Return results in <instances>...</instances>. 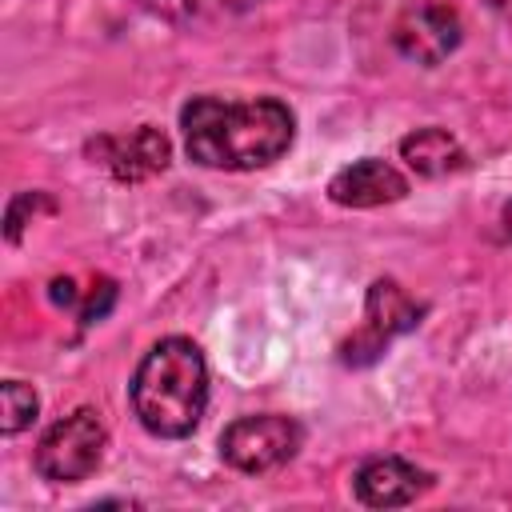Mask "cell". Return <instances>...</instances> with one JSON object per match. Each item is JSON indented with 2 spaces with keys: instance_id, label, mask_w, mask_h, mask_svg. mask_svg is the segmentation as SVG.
<instances>
[{
  "instance_id": "1",
  "label": "cell",
  "mask_w": 512,
  "mask_h": 512,
  "mask_svg": "<svg viewBox=\"0 0 512 512\" xmlns=\"http://www.w3.org/2000/svg\"><path fill=\"white\" fill-rule=\"evenodd\" d=\"M188 160L216 172H252L292 148L296 116L284 100H220L192 96L180 112Z\"/></svg>"
},
{
  "instance_id": "9",
  "label": "cell",
  "mask_w": 512,
  "mask_h": 512,
  "mask_svg": "<svg viewBox=\"0 0 512 512\" xmlns=\"http://www.w3.org/2000/svg\"><path fill=\"white\" fill-rule=\"evenodd\" d=\"M328 196L340 208H380L408 196V176L380 156H364L328 180Z\"/></svg>"
},
{
  "instance_id": "3",
  "label": "cell",
  "mask_w": 512,
  "mask_h": 512,
  "mask_svg": "<svg viewBox=\"0 0 512 512\" xmlns=\"http://www.w3.org/2000/svg\"><path fill=\"white\" fill-rule=\"evenodd\" d=\"M104 448H108V428L100 412L76 408L40 436L32 464L52 484H80L100 468Z\"/></svg>"
},
{
  "instance_id": "11",
  "label": "cell",
  "mask_w": 512,
  "mask_h": 512,
  "mask_svg": "<svg viewBox=\"0 0 512 512\" xmlns=\"http://www.w3.org/2000/svg\"><path fill=\"white\" fill-rule=\"evenodd\" d=\"M40 412V396L32 384L24 380H4L0 384V432L4 436H16L24 432Z\"/></svg>"
},
{
  "instance_id": "5",
  "label": "cell",
  "mask_w": 512,
  "mask_h": 512,
  "mask_svg": "<svg viewBox=\"0 0 512 512\" xmlns=\"http://www.w3.org/2000/svg\"><path fill=\"white\" fill-rule=\"evenodd\" d=\"M424 320V304L412 300L392 276L372 280L364 296V328L344 344V364H372L396 336L412 332Z\"/></svg>"
},
{
  "instance_id": "4",
  "label": "cell",
  "mask_w": 512,
  "mask_h": 512,
  "mask_svg": "<svg viewBox=\"0 0 512 512\" xmlns=\"http://www.w3.org/2000/svg\"><path fill=\"white\" fill-rule=\"evenodd\" d=\"M304 428L292 416L280 412H260V416H236L220 432V456L228 468L244 476H264L288 464L300 452Z\"/></svg>"
},
{
  "instance_id": "14",
  "label": "cell",
  "mask_w": 512,
  "mask_h": 512,
  "mask_svg": "<svg viewBox=\"0 0 512 512\" xmlns=\"http://www.w3.org/2000/svg\"><path fill=\"white\" fill-rule=\"evenodd\" d=\"M224 8H232V12H248V8H256L260 0H220Z\"/></svg>"
},
{
  "instance_id": "13",
  "label": "cell",
  "mask_w": 512,
  "mask_h": 512,
  "mask_svg": "<svg viewBox=\"0 0 512 512\" xmlns=\"http://www.w3.org/2000/svg\"><path fill=\"white\" fill-rule=\"evenodd\" d=\"M48 296H52V304H60V308H72V304H76V284H72L68 276H64V280L56 276V280L48 284Z\"/></svg>"
},
{
  "instance_id": "15",
  "label": "cell",
  "mask_w": 512,
  "mask_h": 512,
  "mask_svg": "<svg viewBox=\"0 0 512 512\" xmlns=\"http://www.w3.org/2000/svg\"><path fill=\"white\" fill-rule=\"evenodd\" d=\"M500 224H504V236L512 240V200L504 204V212H500Z\"/></svg>"
},
{
  "instance_id": "7",
  "label": "cell",
  "mask_w": 512,
  "mask_h": 512,
  "mask_svg": "<svg viewBox=\"0 0 512 512\" xmlns=\"http://www.w3.org/2000/svg\"><path fill=\"white\" fill-rule=\"evenodd\" d=\"M92 156V164H100L112 180L120 184H140L152 180L168 168L172 160V140L156 128V124H140L132 132H104L96 140H88L84 148Z\"/></svg>"
},
{
  "instance_id": "10",
  "label": "cell",
  "mask_w": 512,
  "mask_h": 512,
  "mask_svg": "<svg viewBox=\"0 0 512 512\" xmlns=\"http://www.w3.org/2000/svg\"><path fill=\"white\" fill-rule=\"evenodd\" d=\"M400 160H404L416 176H424V180H444V176L468 168L464 144H460L448 128H436V124L408 132V136L400 140Z\"/></svg>"
},
{
  "instance_id": "6",
  "label": "cell",
  "mask_w": 512,
  "mask_h": 512,
  "mask_svg": "<svg viewBox=\"0 0 512 512\" xmlns=\"http://www.w3.org/2000/svg\"><path fill=\"white\" fill-rule=\"evenodd\" d=\"M464 40L460 12L444 0H408L392 24V44L404 60L420 68L444 64Z\"/></svg>"
},
{
  "instance_id": "2",
  "label": "cell",
  "mask_w": 512,
  "mask_h": 512,
  "mask_svg": "<svg viewBox=\"0 0 512 512\" xmlns=\"http://www.w3.org/2000/svg\"><path fill=\"white\" fill-rule=\"evenodd\" d=\"M132 412L144 432L160 440H184L196 432L208 408V364L196 340L164 336L156 340L132 376Z\"/></svg>"
},
{
  "instance_id": "16",
  "label": "cell",
  "mask_w": 512,
  "mask_h": 512,
  "mask_svg": "<svg viewBox=\"0 0 512 512\" xmlns=\"http://www.w3.org/2000/svg\"><path fill=\"white\" fill-rule=\"evenodd\" d=\"M488 4H492L500 16H508V20H512V0H488Z\"/></svg>"
},
{
  "instance_id": "8",
  "label": "cell",
  "mask_w": 512,
  "mask_h": 512,
  "mask_svg": "<svg viewBox=\"0 0 512 512\" xmlns=\"http://www.w3.org/2000/svg\"><path fill=\"white\" fill-rule=\"evenodd\" d=\"M352 488L356 500L368 508H404L432 488V472L416 468L404 456H372L356 468Z\"/></svg>"
},
{
  "instance_id": "12",
  "label": "cell",
  "mask_w": 512,
  "mask_h": 512,
  "mask_svg": "<svg viewBox=\"0 0 512 512\" xmlns=\"http://www.w3.org/2000/svg\"><path fill=\"white\" fill-rule=\"evenodd\" d=\"M112 304H116V284H112V280H100L96 292H88V300H84V308H80V324H96V320H104Z\"/></svg>"
}]
</instances>
